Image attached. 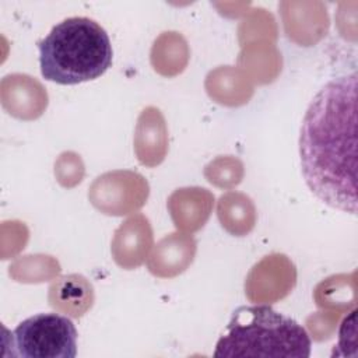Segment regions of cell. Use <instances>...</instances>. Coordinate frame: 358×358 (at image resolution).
Instances as JSON below:
<instances>
[{
    "label": "cell",
    "mask_w": 358,
    "mask_h": 358,
    "mask_svg": "<svg viewBox=\"0 0 358 358\" xmlns=\"http://www.w3.org/2000/svg\"><path fill=\"white\" fill-rule=\"evenodd\" d=\"M302 176L324 204L357 214V73L326 83L299 133Z\"/></svg>",
    "instance_id": "obj_1"
},
{
    "label": "cell",
    "mask_w": 358,
    "mask_h": 358,
    "mask_svg": "<svg viewBox=\"0 0 358 358\" xmlns=\"http://www.w3.org/2000/svg\"><path fill=\"white\" fill-rule=\"evenodd\" d=\"M41 74L62 85L101 77L112 64L109 35L92 18L70 17L38 42Z\"/></svg>",
    "instance_id": "obj_2"
},
{
    "label": "cell",
    "mask_w": 358,
    "mask_h": 358,
    "mask_svg": "<svg viewBox=\"0 0 358 358\" xmlns=\"http://www.w3.org/2000/svg\"><path fill=\"white\" fill-rule=\"evenodd\" d=\"M312 341L302 324L270 305L239 306L215 344L214 357L308 358Z\"/></svg>",
    "instance_id": "obj_3"
},
{
    "label": "cell",
    "mask_w": 358,
    "mask_h": 358,
    "mask_svg": "<svg viewBox=\"0 0 358 358\" xmlns=\"http://www.w3.org/2000/svg\"><path fill=\"white\" fill-rule=\"evenodd\" d=\"M77 329L59 313H36L22 320L13 331L6 357L20 358H74Z\"/></svg>",
    "instance_id": "obj_4"
},
{
    "label": "cell",
    "mask_w": 358,
    "mask_h": 358,
    "mask_svg": "<svg viewBox=\"0 0 358 358\" xmlns=\"http://www.w3.org/2000/svg\"><path fill=\"white\" fill-rule=\"evenodd\" d=\"M355 313L357 309H354L348 316L344 317V320L341 322L340 330H338V344L334 345V352L336 355H344L345 357V347L348 340L355 341Z\"/></svg>",
    "instance_id": "obj_5"
}]
</instances>
